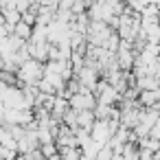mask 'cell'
Returning <instances> with one entry per match:
<instances>
[{
	"label": "cell",
	"instance_id": "cell-14",
	"mask_svg": "<svg viewBox=\"0 0 160 160\" xmlns=\"http://www.w3.org/2000/svg\"><path fill=\"white\" fill-rule=\"evenodd\" d=\"M112 160H123V153H114V158Z\"/></svg>",
	"mask_w": 160,
	"mask_h": 160
},
{
	"label": "cell",
	"instance_id": "cell-11",
	"mask_svg": "<svg viewBox=\"0 0 160 160\" xmlns=\"http://www.w3.org/2000/svg\"><path fill=\"white\" fill-rule=\"evenodd\" d=\"M13 33L18 35V38H22V40H31L33 38V24H29V22H24V20H20L18 24H16V29H13Z\"/></svg>",
	"mask_w": 160,
	"mask_h": 160
},
{
	"label": "cell",
	"instance_id": "cell-8",
	"mask_svg": "<svg viewBox=\"0 0 160 160\" xmlns=\"http://www.w3.org/2000/svg\"><path fill=\"white\" fill-rule=\"evenodd\" d=\"M94 123H97V114H94V110H81V112H79V118H77V125H79V127L92 132Z\"/></svg>",
	"mask_w": 160,
	"mask_h": 160
},
{
	"label": "cell",
	"instance_id": "cell-10",
	"mask_svg": "<svg viewBox=\"0 0 160 160\" xmlns=\"http://www.w3.org/2000/svg\"><path fill=\"white\" fill-rule=\"evenodd\" d=\"M2 11V16H5V22H7V29L13 33V29H16V24L22 20V11H18V9H0Z\"/></svg>",
	"mask_w": 160,
	"mask_h": 160
},
{
	"label": "cell",
	"instance_id": "cell-2",
	"mask_svg": "<svg viewBox=\"0 0 160 160\" xmlns=\"http://www.w3.org/2000/svg\"><path fill=\"white\" fill-rule=\"evenodd\" d=\"M112 33H114V29H112L108 22H103V20H92V24H90V29H88V33H86V40H88V44H92V46H108V40L112 38Z\"/></svg>",
	"mask_w": 160,
	"mask_h": 160
},
{
	"label": "cell",
	"instance_id": "cell-7",
	"mask_svg": "<svg viewBox=\"0 0 160 160\" xmlns=\"http://www.w3.org/2000/svg\"><path fill=\"white\" fill-rule=\"evenodd\" d=\"M160 101V94L158 90H138V103L142 108H151Z\"/></svg>",
	"mask_w": 160,
	"mask_h": 160
},
{
	"label": "cell",
	"instance_id": "cell-3",
	"mask_svg": "<svg viewBox=\"0 0 160 160\" xmlns=\"http://www.w3.org/2000/svg\"><path fill=\"white\" fill-rule=\"evenodd\" d=\"M97 103H99L97 92H94V90H88V88H83V86H81L79 92H75V94L70 97V108H75V110H79V112H81V110H94Z\"/></svg>",
	"mask_w": 160,
	"mask_h": 160
},
{
	"label": "cell",
	"instance_id": "cell-1",
	"mask_svg": "<svg viewBox=\"0 0 160 160\" xmlns=\"http://www.w3.org/2000/svg\"><path fill=\"white\" fill-rule=\"evenodd\" d=\"M44 66H46V64L40 62V59H35V57L27 59L24 64H20V68H18L20 86H24V83H33V86H38L40 79L44 77Z\"/></svg>",
	"mask_w": 160,
	"mask_h": 160
},
{
	"label": "cell",
	"instance_id": "cell-5",
	"mask_svg": "<svg viewBox=\"0 0 160 160\" xmlns=\"http://www.w3.org/2000/svg\"><path fill=\"white\" fill-rule=\"evenodd\" d=\"M90 134H92V140H94V142L108 145V142L112 140V136H114V129H112L110 121H99V118H97V123H94V127H92Z\"/></svg>",
	"mask_w": 160,
	"mask_h": 160
},
{
	"label": "cell",
	"instance_id": "cell-12",
	"mask_svg": "<svg viewBox=\"0 0 160 160\" xmlns=\"http://www.w3.org/2000/svg\"><path fill=\"white\" fill-rule=\"evenodd\" d=\"M40 149H42V156L48 160V158H53L55 153H59V147H57V142L53 140V142H42L40 145Z\"/></svg>",
	"mask_w": 160,
	"mask_h": 160
},
{
	"label": "cell",
	"instance_id": "cell-9",
	"mask_svg": "<svg viewBox=\"0 0 160 160\" xmlns=\"http://www.w3.org/2000/svg\"><path fill=\"white\" fill-rule=\"evenodd\" d=\"M70 108V101L66 99V97H62V94H57L55 97V105H53V110H51V114L57 118V121H62V116L66 114V110Z\"/></svg>",
	"mask_w": 160,
	"mask_h": 160
},
{
	"label": "cell",
	"instance_id": "cell-13",
	"mask_svg": "<svg viewBox=\"0 0 160 160\" xmlns=\"http://www.w3.org/2000/svg\"><path fill=\"white\" fill-rule=\"evenodd\" d=\"M114 149H112V145L108 142V145H103L101 149H99V153H97V160H112L114 158Z\"/></svg>",
	"mask_w": 160,
	"mask_h": 160
},
{
	"label": "cell",
	"instance_id": "cell-4",
	"mask_svg": "<svg viewBox=\"0 0 160 160\" xmlns=\"http://www.w3.org/2000/svg\"><path fill=\"white\" fill-rule=\"evenodd\" d=\"M97 99H99V103H108V105H116L118 101H121V92L108 81V79H103L101 77V81H99V86H97Z\"/></svg>",
	"mask_w": 160,
	"mask_h": 160
},
{
	"label": "cell",
	"instance_id": "cell-6",
	"mask_svg": "<svg viewBox=\"0 0 160 160\" xmlns=\"http://www.w3.org/2000/svg\"><path fill=\"white\" fill-rule=\"evenodd\" d=\"M136 88H138V90H158V88H160V79H158L156 75L136 77Z\"/></svg>",
	"mask_w": 160,
	"mask_h": 160
}]
</instances>
